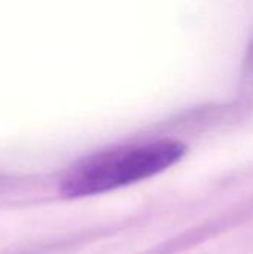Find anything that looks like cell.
Masks as SVG:
<instances>
[{
  "label": "cell",
  "instance_id": "6da1fadb",
  "mask_svg": "<svg viewBox=\"0 0 253 254\" xmlns=\"http://www.w3.org/2000/svg\"><path fill=\"white\" fill-rule=\"evenodd\" d=\"M183 155L185 146L176 140L101 152L73 165L63 179L61 192L69 198H81L128 186L166 171Z\"/></svg>",
  "mask_w": 253,
  "mask_h": 254
}]
</instances>
